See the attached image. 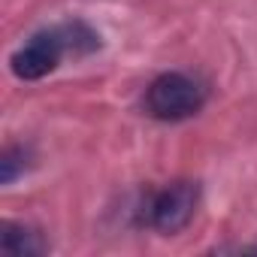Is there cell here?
<instances>
[{"instance_id":"cell-1","label":"cell","mask_w":257,"mask_h":257,"mask_svg":"<svg viewBox=\"0 0 257 257\" xmlns=\"http://www.w3.org/2000/svg\"><path fill=\"white\" fill-rule=\"evenodd\" d=\"M103 49L100 31H94L82 19H70L52 28H43L31 34L13 55H10V70L22 82H40L49 73H55L64 58H88Z\"/></svg>"},{"instance_id":"cell-2","label":"cell","mask_w":257,"mask_h":257,"mask_svg":"<svg viewBox=\"0 0 257 257\" xmlns=\"http://www.w3.org/2000/svg\"><path fill=\"white\" fill-rule=\"evenodd\" d=\"M197 206H200V182L176 179L143 197V203L134 209V224L173 236V233H182L194 221Z\"/></svg>"},{"instance_id":"cell-3","label":"cell","mask_w":257,"mask_h":257,"mask_svg":"<svg viewBox=\"0 0 257 257\" xmlns=\"http://www.w3.org/2000/svg\"><path fill=\"white\" fill-rule=\"evenodd\" d=\"M209 103V88L206 82H200L191 73H161L149 82L146 97H143V109L149 118L164 121V124H179L188 121L194 115H200Z\"/></svg>"},{"instance_id":"cell-4","label":"cell","mask_w":257,"mask_h":257,"mask_svg":"<svg viewBox=\"0 0 257 257\" xmlns=\"http://www.w3.org/2000/svg\"><path fill=\"white\" fill-rule=\"evenodd\" d=\"M0 248L10 257H37V254H49V239L43 236V230L22 224V221H4L0 227Z\"/></svg>"},{"instance_id":"cell-5","label":"cell","mask_w":257,"mask_h":257,"mask_svg":"<svg viewBox=\"0 0 257 257\" xmlns=\"http://www.w3.org/2000/svg\"><path fill=\"white\" fill-rule=\"evenodd\" d=\"M31 161H34L31 146H25V143H10V146H4V152H0V182H4V185L19 182V179L31 170Z\"/></svg>"}]
</instances>
